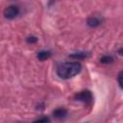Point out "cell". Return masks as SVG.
<instances>
[{"label": "cell", "instance_id": "1", "mask_svg": "<svg viewBox=\"0 0 123 123\" xmlns=\"http://www.w3.org/2000/svg\"><path fill=\"white\" fill-rule=\"evenodd\" d=\"M82 71V64L79 62H66L57 66V75L62 79H70Z\"/></svg>", "mask_w": 123, "mask_h": 123}, {"label": "cell", "instance_id": "2", "mask_svg": "<svg viewBox=\"0 0 123 123\" xmlns=\"http://www.w3.org/2000/svg\"><path fill=\"white\" fill-rule=\"evenodd\" d=\"M74 98L78 102L90 103L93 99V96H92V93L89 90H83V91H80L79 93H77Z\"/></svg>", "mask_w": 123, "mask_h": 123}, {"label": "cell", "instance_id": "3", "mask_svg": "<svg viewBox=\"0 0 123 123\" xmlns=\"http://www.w3.org/2000/svg\"><path fill=\"white\" fill-rule=\"evenodd\" d=\"M19 12L20 11L17 6H9L4 10L3 14L7 19H13L19 14Z\"/></svg>", "mask_w": 123, "mask_h": 123}, {"label": "cell", "instance_id": "4", "mask_svg": "<svg viewBox=\"0 0 123 123\" xmlns=\"http://www.w3.org/2000/svg\"><path fill=\"white\" fill-rule=\"evenodd\" d=\"M102 23V19L97 16H89L86 19V25L91 28H96Z\"/></svg>", "mask_w": 123, "mask_h": 123}, {"label": "cell", "instance_id": "5", "mask_svg": "<svg viewBox=\"0 0 123 123\" xmlns=\"http://www.w3.org/2000/svg\"><path fill=\"white\" fill-rule=\"evenodd\" d=\"M67 115V111L64 108H58L53 111V116L57 119H62Z\"/></svg>", "mask_w": 123, "mask_h": 123}, {"label": "cell", "instance_id": "6", "mask_svg": "<svg viewBox=\"0 0 123 123\" xmlns=\"http://www.w3.org/2000/svg\"><path fill=\"white\" fill-rule=\"evenodd\" d=\"M51 52L50 51H46V50H42V51H40V52H38L37 53V58L39 60V61H45V60H47V59H49L50 57H51Z\"/></svg>", "mask_w": 123, "mask_h": 123}, {"label": "cell", "instance_id": "7", "mask_svg": "<svg viewBox=\"0 0 123 123\" xmlns=\"http://www.w3.org/2000/svg\"><path fill=\"white\" fill-rule=\"evenodd\" d=\"M89 56L88 53L86 52H77V53H72L71 55H69L70 58L75 59V60H84L86 58H87Z\"/></svg>", "mask_w": 123, "mask_h": 123}, {"label": "cell", "instance_id": "8", "mask_svg": "<svg viewBox=\"0 0 123 123\" xmlns=\"http://www.w3.org/2000/svg\"><path fill=\"white\" fill-rule=\"evenodd\" d=\"M100 62L102 63H111L113 62V58L111 56H104L101 58Z\"/></svg>", "mask_w": 123, "mask_h": 123}, {"label": "cell", "instance_id": "9", "mask_svg": "<svg viewBox=\"0 0 123 123\" xmlns=\"http://www.w3.org/2000/svg\"><path fill=\"white\" fill-rule=\"evenodd\" d=\"M117 81H118V85H119V86L123 89V71H120V72L118 73Z\"/></svg>", "mask_w": 123, "mask_h": 123}, {"label": "cell", "instance_id": "10", "mask_svg": "<svg viewBox=\"0 0 123 123\" xmlns=\"http://www.w3.org/2000/svg\"><path fill=\"white\" fill-rule=\"evenodd\" d=\"M37 41V38L36 37H27V42L28 43H36Z\"/></svg>", "mask_w": 123, "mask_h": 123}, {"label": "cell", "instance_id": "11", "mask_svg": "<svg viewBox=\"0 0 123 123\" xmlns=\"http://www.w3.org/2000/svg\"><path fill=\"white\" fill-rule=\"evenodd\" d=\"M47 121H50V119L48 117H43V118H39V119L36 120V122H47Z\"/></svg>", "mask_w": 123, "mask_h": 123}, {"label": "cell", "instance_id": "12", "mask_svg": "<svg viewBox=\"0 0 123 123\" xmlns=\"http://www.w3.org/2000/svg\"><path fill=\"white\" fill-rule=\"evenodd\" d=\"M117 52H118V54H119V55L123 56V48H120V49H119V50H118Z\"/></svg>", "mask_w": 123, "mask_h": 123}]
</instances>
